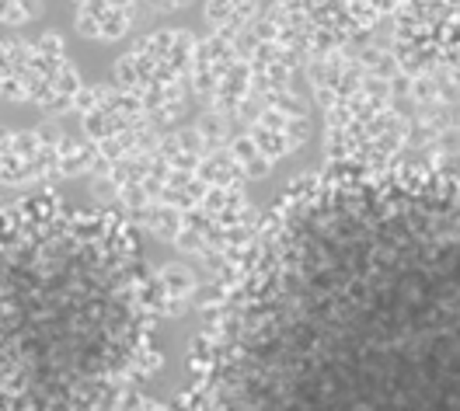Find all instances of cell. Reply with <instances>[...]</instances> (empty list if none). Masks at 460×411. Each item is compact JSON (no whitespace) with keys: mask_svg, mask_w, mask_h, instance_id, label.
Listing matches in <instances>:
<instances>
[{"mask_svg":"<svg viewBox=\"0 0 460 411\" xmlns=\"http://www.w3.org/2000/svg\"><path fill=\"white\" fill-rule=\"evenodd\" d=\"M189 405H460V175L304 181L241 244Z\"/></svg>","mask_w":460,"mask_h":411,"instance_id":"6da1fadb","label":"cell"},{"mask_svg":"<svg viewBox=\"0 0 460 411\" xmlns=\"http://www.w3.org/2000/svg\"><path fill=\"white\" fill-rule=\"evenodd\" d=\"M154 272L126 213L0 206V408H126L161 370Z\"/></svg>","mask_w":460,"mask_h":411,"instance_id":"7a4b0ae2","label":"cell"},{"mask_svg":"<svg viewBox=\"0 0 460 411\" xmlns=\"http://www.w3.org/2000/svg\"><path fill=\"white\" fill-rule=\"evenodd\" d=\"M87 164V150L59 133L0 126V206L31 192H53L59 181L84 175Z\"/></svg>","mask_w":460,"mask_h":411,"instance_id":"3957f363","label":"cell"},{"mask_svg":"<svg viewBox=\"0 0 460 411\" xmlns=\"http://www.w3.org/2000/svg\"><path fill=\"white\" fill-rule=\"evenodd\" d=\"M81 101V77L57 31L14 39L11 59V105H31L46 116L70 112Z\"/></svg>","mask_w":460,"mask_h":411,"instance_id":"277c9868","label":"cell"},{"mask_svg":"<svg viewBox=\"0 0 460 411\" xmlns=\"http://www.w3.org/2000/svg\"><path fill=\"white\" fill-rule=\"evenodd\" d=\"M189 66V39L178 31H164L157 39H146L129 57L119 63V81L144 105H168L172 84Z\"/></svg>","mask_w":460,"mask_h":411,"instance_id":"5b68a950","label":"cell"},{"mask_svg":"<svg viewBox=\"0 0 460 411\" xmlns=\"http://www.w3.org/2000/svg\"><path fill=\"white\" fill-rule=\"evenodd\" d=\"M81 116H84L87 136L94 140L102 157H109L112 164L133 157V150L144 136V112L129 91L126 94L94 91L81 105Z\"/></svg>","mask_w":460,"mask_h":411,"instance_id":"8992f818","label":"cell"},{"mask_svg":"<svg viewBox=\"0 0 460 411\" xmlns=\"http://www.w3.org/2000/svg\"><path fill=\"white\" fill-rule=\"evenodd\" d=\"M133 22V0H81L77 29L91 39H119Z\"/></svg>","mask_w":460,"mask_h":411,"instance_id":"52a82bcc","label":"cell"},{"mask_svg":"<svg viewBox=\"0 0 460 411\" xmlns=\"http://www.w3.org/2000/svg\"><path fill=\"white\" fill-rule=\"evenodd\" d=\"M35 18V4L31 0H0V31L22 29Z\"/></svg>","mask_w":460,"mask_h":411,"instance_id":"ba28073f","label":"cell"}]
</instances>
